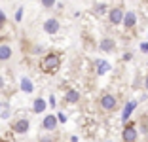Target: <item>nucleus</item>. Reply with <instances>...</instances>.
I'll list each match as a JSON object with an SVG mask.
<instances>
[{
    "label": "nucleus",
    "mask_w": 148,
    "mask_h": 142,
    "mask_svg": "<svg viewBox=\"0 0 148 142\" xmlns=\"http://www.w3.org/2000/svg\"><path fill=\"white\" fill-rule=\"evenodd\" d=\"M59 66H61V57L57 55V53H48L40 61V68L46 74H55L59 70Z\"/></svg>",
    "instance_id": "1"
},
{
    "label": "nucleus",
    "mask_w": 148,
    "mask_h": 142,
    "mask_svg": "<svg viewBox=\"0 0 148 142\" xmlns=\"http://www.w3.org/2000/svg\"><path fill=\"white\" fill-rule=\"evenodd\" d=\"M99 104H101V108H103V110H106V112H112V110H116L118 100H116V97H114V95L105 93V95L99 99Z\"/></svg>",
    "instance_id": "2"
},
{
    "label": "nucleus",
    "mask_w": 148,
    "mask_h": 142,
    "mask_svg": "<svg viewBox=\"0 0 148 142\" xmlns=\"http://www.w3.org/2000/svg\"><path fill=\"white\" fill-rule=\"evenodd\" d=\"M137 129H135V125H125L123 127V131H122V138H123V142H137Z\"/></svg>",
    "instance_id": "3"
},
{
    "label": "nucleus",
    "mask_w": 148,
    "mask_h": 142,
    "mask_svg": "<svg viewBox=\"0 0 148 142\" xmlns=\"http://www.w3.org/2000/svg\"><path fill=\"white\" fill-rule=\"evenodd\" d=\"M123 17H125V13H123L122 8H112L108 13V21L112 23V25H120V23H123Z\"/></svg>",
    "instance_id": "4"
},
{
    "label": "nucleus",
    "mask_w": 148,
    "mask_h": 142,
    "mask_svg": "<svg viewBox=\"0 0 148 142\" xmlns=\"http://www.w3.org/2000/svg\"><path fill=\"white\" fill-rule=\"evenodd\" d=\"M44 30H46V32H48V34H55L57 30H59V21H57V19H48V21L44 23Z\"/></svg>",
    "instance_id": "5"
},
{
    "label": "nucleus",
    "mask_w": 148,
    "mask_h": 142,
    "mask_svg": "<svg viewBox=\"0 0 148 142\" xmlns=\"http://www.w3.org/2000/svg\"><path fill=\"white\" fill-rule=\"evenodd\" d=\"M13 131L15 133H27L29 131V119H17L13 123Z\"/></svg>",
    "instance_id": "6"
},
{
    "label": "nucleus",
    "mask_w": 148,
    "mask_h": 142,
    "mask_svg": "<svg viewBox=\"0 0 148 142\" xmlns=\"http://www.w3.org/2000/svg\"><path fill=\"white\" fill-rule=\"evenodd\" d=\"M42 125H44V129L53 131L57 127V117L55 116H46V117H44V121H42Z\"/></svg>",
    "instance_id": "7"
},
{
    "label": "nucleus",
    "mask_w": 148,
    "mask_h": 142,
    "mask_svg": "<svg viewBox=\"0 0 148 142\" xmlns=\"http://www.w3.org/2000/svg\"><path fill=\"white\" fill-rule=\"evenodd\" d=\"M135 23H137V15L133 12H127L125 17H123V25H125V29H133Z\"/></svg>",
    "instance_id": "8"
},
{
    "label": "nucleus",
    "mask_w": 148,
    "mask_h": 142,
    "mask_svg": "<svg viewBox=\"0 0 148 142\" xmlns=\"http://www.w3.org/2000/svg\"><path fill=\"white\" fill-rule=\"evenodd\" d=\"M10 57H12V47L2 44V46H0V61H8Z\"/></svg>",
    "instance_id": "9"
},
{
    "label": "nucleus",
    "mask_w": 148,
    "mask_h": 142,
    "mask_svg": "<svg viewBox=\"0 0 148 142\" xmlns=\"http://www.w3.org/2000/svg\"><path fill=\"white\" fill-rule=\"evenodd\" d=\"M135 106H137V102L135 100H129V102L125 104V108H123V114H122V117H123V121L127 119V117L131 116V112H133V110H135Z\"/></svg>",
    "instance_id": "10"
},
{
    "label": "nucleus",
    "mask_w": 148,
    "mask_h": 142,
    "mask_svg": "<svg viewBox=\"0 0 148 142\" xmlns=\"http://www.w3.org/2000/svg\"><path fill=\"white\" fill-rule=\"evenodd\" d=\"M21 91H25V93H32L34 91V85H32V82L29 78H21Z\"/></svg>",
    "instance_id": "11"
},
{
    "label": "nucleus",
    "mask_w": 148,
    "mask_h": 142,
    "mask_svg": "<svg viewBox=\"0 0 148 142\" xmlns=\"http://www.w3.org/2000/svg\"><path fill=\"white\" fill-rule=\"evenodd\" d=\"M65 100H66V102H78V100H80V93H78V91H74V89L66 91Z\"/></svg>",
    "instance_id": "12"
},
{
    "label": "nucleus",
    "mask_w": 148,
    "mask_h": 142,
    "mask_svg": "<svg viewBox=\"0 0 148 142\" xmlns=\"http://www.w3.org/2000/svg\"><path fill=\"white\" fill-rule=\"evenodd\" d=\"M32 110H34V114H40L46 110V100L44 99H36L34 104H32Z\"/></svg>",
    "instance_id": "13"
},
{
    "label": "nucleus",
    "mask_w": 148,
    "mask_h": 142,
    "mask_svg": "<svg viewBox=\"0 0 148 142\" xmlns=\"http://www.w3.org/2000/svg\"><path fill=\"white\" fill-rule=\"evenodd\" d=\"M106 70H110V65H108V63H106V61H97V74H99V76H103Z\"/></svg>",
    "instance_id": "14"
},
{
    "label": "nucleus",
    "mask_w": 148,
    "mask_h": 142,
    "mask_svg": "<svg viewBox=\"0 0 148 142\" xmlns=\"http://www.w3.org/2000/svg\"><path fill=\"white\" fill-rule=\"evenodd\" d=\"M101 49H103V51H112L114 49V40L112 38H105L103 42H101Z\"/></svg>",
    "instance_id": "15"
},
{
    "label": "nucleus",
    "mask_w": 148,
    "mask_h": 142,
    "mask_svg": "<svg viewBox=\"0 0 148 142\" xmlns=\"http://www.w3.org/2000/svg\"><path fill=\"white\" fill-rule=\"evenodd\" d=\"M95 12H97V13H105V12H106V6H105V4H97V6H95Z\"/></svg>",
    "instance_id": "16"
},
{
    "label": "nucleus",
    "mask_w": 148,
    "mask_h": 142,
    "mask_svg": "<svg viewBox=\"0 0 148 142\" xmlns=\"http://www.w3.org/2000/svg\"><path fill=\"white\" fill-rule=\"evenodd\" d=\"M21 19H23V8H19L17 12H15V21L19 23V21H21Z\"/></svg>",
    "instance_id": "17"
},
{
    "label": "nucleus",
    "mask_w": 148,
    "mask_h": 142,
    "mask_svg": "<svg viewBox=\"0 0 148 142\" xmlns=\"http://www.w3.org/2000/svg\"><path fill=\"white\" fill-rule=\"evenodd\" d=\"M42 4L46 6V8H49V6H53L55 2H53V0H42Z\"/></svg>",
    "instance_id": "18"
},
{
    "label": "nucleus",
    "mask_w": 148,
    "mask_h": 142,
    "mask_svg": "<svg viewBox=\"0 0 148 142\" xmlns=\"http://www.w3.org/2000/svg\"><path fill=\"white\" fill-rule=\"evenodd\" d=\"M57 119L61 121V123H65V121H66V116H65V114H59V116H57Z\"/></svg>",
    "instance_id": "19"
},
{
    "label": "nucleus",
    "mask_w": 148,
    "mask_h": 142,
    "mask_svg": "<svg viewBox=\"0 0 148 142\" xmlns=\"http://www.w3.org/2000/svg\"><path fill=\"white\" fill-rule=\"evenodd\" d=\"M140 49H143V51H144V53H146V51H148V42H144V44H140Z\"/></svg>",
    "instance_id": "20"
},
{
    "label": "nucleus",
    "mask_w": 148,
    "mask_h": 142,
    "mask_svg": "<svg viewBox=\"0 0 148 142\" xmlns=\"http://www.w3.org/2000/svg\"><path fill=\"white\" fill-rule=\"evenodd\" d=\"M4 21H6V15H4V12L0 10V23H4Z\"/></svg>",
    "instance_id": "21"
},
{
    "label": "nucleus",
    "mask_w": 148,
    "mask_h": 142,
    "mask_svg": "<svg viewBox=\"0 0 148 142\" xmlns=\"http://www.w3.org/2000/svg\"><path fill=\"white\" fill-rule=\"evenodd\" d=\"M40 142H53L49 137H44V138H40Z\"/></svg>",
    "instance_id": "22"
},
{
    "label": "nucleus",
    "mask_w": 148,
    "mask_h": 142,
    "mask_svg": "<svg viewBox=\"0 0 148 142\" xmlns=\"http://www.w3.org/2000/svg\"><path fill=\"white\" fill-rule=\"evenodd\" d=\"M10 116V110H2V117H8Z\"/></svg>",
    "instance_id": "23"
},
{
    "label": "nucleus",
    "mask_w": 148,
    "mask_h": 142,
    "mask_svg": "<svg viewBox=\"0 0 148 142\" xmlns=\"http://www.w3.org/2000/svg\"><path fill=\"white\" fill-rule=\"evenodd\" d=\"M4 87V76H0V89Z\"/></svg>",
    "instance_id": "24"
},
{
    "label": "nucleus",
    "mask_w": 148,
    "mask_h": 142,
    "mask_svg": "<svg viewBox=\"0 0 148 142\" xmlns=\"http://www.w3.org/2000/svg\"><path fill=\"white\" fill-rule=\"evenodd\" d=\"M144 87H146V91H148V76H146V80H144Z\"/></svg>",
    "instance_id": "25"
},
{
    "label": "nucleus",
    "mask_w": 148,
    "mask_h": 142,
    "mask_svg": "<svg viewBox=\"0 0 148 142\" xmlns=\"http://www.w3.org/2000/svg\"><path fill=\"white\" fill-rule=\"evenodd\" d=\"M0 142H4V140H2V138H0Z\"/></svg>",
    "instance_id": "26"
}]
</instances>
